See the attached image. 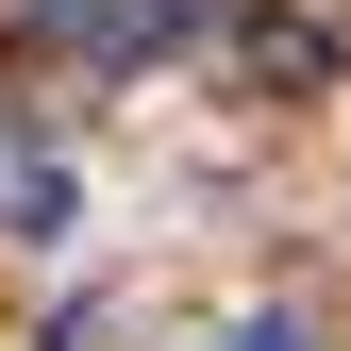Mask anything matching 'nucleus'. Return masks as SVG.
I'll use <instances>...</instances> for the list:
<instances>
[{
	"instance_id": "f257e3e1",
	"label": "nucleus",
	"mask_w": 351,
	"mask_h": 351,
	"mask_svg": "<svg viewBox=\"0 0 351 351\" xmlns=\"http://www.w3.org/2000/svg\"><path fill=\"white\" fill-rule=\"evenodd\" d=\"M34 34H51L67 67H151L201 34V0H34Z\"/></svg>"
},
{
	"instance_id": "20e7f679",
	"label": "nucleus",
	"mask_w": 351,
	"mask_h": 351,
	"mask_svg": "<svg viewBox=\"0 0 351 351\" xmlns=\"http://www.w3.org/2000/svg\"><path fill=\"white\" fill-rule=\"evenodd\" d=\"M217 351H318V335H301V318H234Z\"/></svg>"
},
{
	"instance_id": "7ed1b4c3",
	"label": "nucleus",
	"mask_w": 351,
	"mask_h": 351,
	"mask_svg": "<svg viewBox=\"0 0 351 351\" xmlns=\"http://www.w3.org/2000/svg\"><path fill=\"white\" fill-rule=\"evenodd\" d=\"M0 217H17V234H67V167L17 151V167H0Z\"/></svg>"
},
{
	"instance_id": "f03ea898",
	"label": "nucleus",
	"mask_w": 351,
	"mask_h": 351,
	"mask_svg": "<svg viewBox=\"0 0 351 351\" xmlns=\"http://www.w3.org/2000/svg\"><path fill=\"white\" fill-rule=\"evenodd\" d=\"M251 67H268L285 101H301V84H335V17H318V0H251Z\"/></svg>"
}]
</instances>
